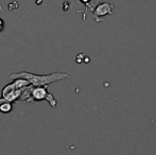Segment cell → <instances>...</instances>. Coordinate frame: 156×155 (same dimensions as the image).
I'll use <instances>...</instances> for the list:
<instances>
[{"instance_id": "cell-1", "label": "cell", "mask_w": 156, "mask_h": 155, "mask_svg": "<svg viewBox=\"0 0 156 155\" xmlns=\"http://www.w3.org/2000/svg\"><path fill=\"white\" fill-rule=\"evenodd\" d=\"M69 73H64V72H53L51 75L48 76H37L33 75L29 72H19V73H12L10 75V79H25L27 80L30 84L33 86H45L47 84L53 82H58V81L64 80L66 78H69Z\"/></svg>"}, {"instance_id": "cell-2", "label": "cell", "mask_w": 156, "mask_h": 155, "mask_svg": "<svg viewBox=\"0 0 156 155\" xmlns=\"http://www.w3.org/2000/svg\"><path fill=\"white\" fill-rule=\"evenodd\" d=\"M31 97L33 99V101H41V100H47L49 102V104L52 107H55L58 101L54 99V97L51 93H48L47 90V85L45 86H37L36 88H32L31 91Z\"/></svg>"}, {"instance_id": "cell-3", "label": "cell", "mask_w": 156, "mask_h": 155, "mask_svg": "<svg viewBox=\"0 0 156 155\" xmlns=\"http://www.w3.org/2000/svg\"><path fill=\"white\" fill-rule=\"evenodd\" d=\"M113 9L114 5L109 2H103V3L97 5L96 9L94 10V17L96 21H101L102 17L113 14Z\"/></svg>"}, {"instance_id": "cell-4", "label": "cell", "mask_w": 156, "mask_h": 155, "mask_svg": "<svg viewBox=\"0 0 156 155\" xmlns=\"http://www.w3.org/2000/svg\"><path fill=\"white\" fill-rule=\"evenodd\" d=\"M13 106L11 102L4 101L2 98H0V112L3 113V114H8L12 111Z\"/></svg>"}, {"instance_id": "cell-5", "label": "cell", "mask_w": 156, "mask_h": 155, "mask_svg": "<svg viewBox=\"0 0 156 155\" xmlns=\"http://www.w3.org/2000/svg\"><path fill=\"white\" fill-rule=\"evenodd\" d=\"M2 29H3V20L0 19V32L2 31Z\"/></svg>"}, {"instance_id": "cell-6", "label": "cell", "mask_w": 156, "mask_h": 155, "mask_svg": "<svg viewBox=\"0 0 156 155\" xmlns=\"http://www.w3.org/2000/svg\"><path fill=\"white\" fill-rule=\"evenodd\" d=\"M89 1H90V0H81V2H83V3L86 4V5H88Z\"/></svg>"}]
</instances>
